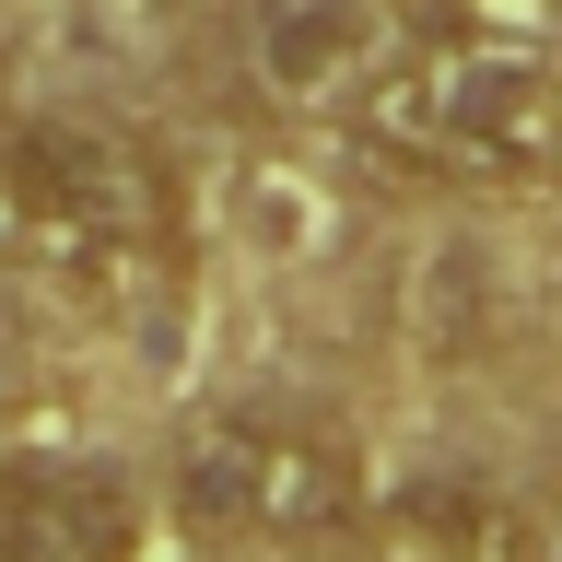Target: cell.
Wrapping results in <instances>:
<instances>
[{"label": "cell", "mask_w": 562, "mask_h": 562, "mask_svg": "<svg viewBox=\"0 0 562 562\" xmlns=\"http://www.w3.org/2000/svg\"><path fill=\"white\" fill-rule=\"evenodd\" d=\"M351 117L386 165L446 188H539L562 165V82L504 35H411Z\"/></svg>", "instance_id": "1"}, {"label": "cell", "mask_w": 562, "mask_h": 562, "mask_svg": "<svg viewBox=\"0 0 562 562\" xmlns=\"http://www.w3.org/2000/svg\"><path fill=\"white\" fill-rule=\"evenodd\" d=\"M0 223L82 281H117L165 246V165L105 117H12L0 130Z\"/></svg>", "instance_id": "3"}, {"label": "cell", "mask_w": 562, "mask_h": 562, "mask_svg": "<svg viewBox=\"0 0 562 562\" xmlns=\"http://www.w3.org/2000/svg\"><path fill=\"white\" fill-rule=\"evenodd\" d=\"M363 446L316 411H211L176 446V527L246 539V551H305L363 527Z\"/></svg>", "instance_id": "2"}, {"label": "cell", "mask_w": 562, "mask_h": 562, "mask_svg": "<svg viewBox=\"0 0 562 562\" xmlns=\"http://www.w3.org/2000/svg\"><path fill=\"white\" fill-rule=\"evenodd\" d=\"M363 539H375V562H551L539 516L481 469H422V481L375 492Z\"/></svg>", "instance_id": "6"}, {"label": "cell", "mask_w": 562, "mask_h": 562, "mask_svg": "<svg viewBox=\"0 0 562 562\" xmlns=\"http://www.w3.org/2000/svg\"><path fill=\"white\" fill-rule=\"evenodd\" d=\"M0 562H140V492L94 457L0 469Z\"/></svg>", "instance_id": "5"}, {"label": "cell", "mask_w": 562, "mask_h": 562, "mask_svg": "<svg viewBox=\"0 0 562 562\" xmlns=\"http://www.w3.org/2000/svg\"><path fill=\"white\" fill-rule=\"evenodd\" d=\"M398 47L411 35L386 24V0H258L246 12V82L270 105H363Z\"/></svg>", "instance_id": "4"}]
</instances>
